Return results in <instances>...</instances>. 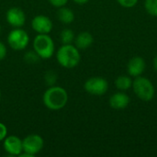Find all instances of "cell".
Segmentation results:
<instances>
[{
	"label": "cell",
	"mask_w": 157,
	"mask_h": 157,
	"mask_svg": "<svg viewBox=\"0 0 157 157\" xmlns=\"http://www.w3.org/2000/svg\"><path fill=\"white\" fill-rule=\"evenodd\" d=\"M146 63L143 57L141 56H135L132 57L127 63V73L130 76L137 77L144 74L145 71Z\"/></svg>",
	"instance_id": "11"
},
{
	"label": "cell",
	"mask_w": 157,
	"mask_h": 157,
	"mask_svg": "<svg viewBox=\"0 0 157 157\" xmlns=\"http://www.w3.org/2000/svg\"><path fill=\"white\" fill-rule=\"evenodd\" d=\"M4 149L5 151L13 156L18 155L23 152L22 140L16 135H9L4 139Z\"/></svg>",
	"instance_id": "10"
},
{
	"label": "cell",
	"mask_w": 157,
	"mask_h": 157,
	"mask_svg": "<svg viewBox=\"0 0 157 157\" xmlns=\"http://www.w3.org/2000/svg\"><path fill=\"white\" fill-rule=\"evenodd\" d=\"M7 23L14 28H21L26 22V15L24 11L19 7H11L6 14Z\"/></svg>",
	"instance_id": "9"
},
{
	"label": "cell",
	"mask_w": 157,
	"mask_h": 157,
	"mask_svg": "<svg viewBox=\"0 0 157 157\" xmlns=\"http://www.w3.org/2000/svg\"><path fill=\"white\" fill-rule=\"evenodd\" d=\"M58 63L66 69H72L77 66L81 61L79 49L73 44H63L56 52Z\"/></svg>",
	"instance_id": "2"
},
{
	"label": "cell",
	"mask_w": 157,
	"mask_h": 157,
	"mask_svg": "<svg viewBox=\"0 0 157 157\" xmlns=\"http://www.w3.org/2000/svg\"><path fill=\"white\" fill-rule=\"evenodd\" d=\"M94 42V38L88 31H82L75 38V46L79 50L89 48Z\"/></svg>",
	"instance_id": "13"
},
{
	"label": "cell",
	"mask_w": 157,
	"mask_h": 157,
	"mask_svg": "<svg viewBox=\"0 0 157 157\" xmlns=\"http://www.w3.org/2000/svg\"><path fill=\"white\" fill-rule=\"evenodd\" d=\"M8 45L15 51L24 50L29 43V36L28 32L21 28H15L7 36Z\"/></svg>",
	"instance_id": "5"
},
{
	"label": "cell",
	"mask_w": 157,
	"mask_h": 157,
	"mask_svg": "<svg viewBox=\"0 0 157 157\" xmlns=\"http://www.w3.org/2000/svg\"><path fill=\"white\" fill-rule=\"evenodd\" d=\"M132 88L136 97L145 102L151 101L155 94V89L152 81L142 75L137 76L132 80Z\"/></svg>",
	"instance_id": "3"
},
{
	"label": "cell",
	"mask_w": 157,
	"mask_h": 157,
	"mask_svg": "<svg viewBox=\"0 0 157 157\" xmlns=\"http://www.w3.org/2000/svg\"><path fill=\"white\" fill-rule=\"evenodd\" d=\"M31 27L33 30H35L38 34H49L52 28V19L44 15L35 16L31 20Z\"/></svg>",
	"instance_id": "8"
},
{
	"label": "cell",
	"mask_w": 157,
	"mask_h": 157,
	"mask_svg": "<svg viewBox=\"0 0 157 157\" xmlns=\"http://www.w3.org/2000/svg\"><path fill=\"white\" fill-rule=\"evenodd\" d=\"M85 90L93 96H102L107 93L109 89V83L102 77L94 76L87 79L84 84Z\"/></svg>",
	"instance_id": "6"
},
{
	"label": "cell",
	"mask_w": 157,
	"mask_h": 157,
	"mask_svg": "<svg viewBox=\"0 0 157 157\" xmlns=\"http://www.w3.org/2000/svg\"><path fill=\"white\" fill-rule=\"evenodd\" d=\"M120 6L125 8H132L135 6L138 3V0H117Z\"/></svg>",
	"instance_id": "20"
},
{
	"label": "cell",
	"mask_w": 157,
	"mask_h": 157,
	"mask_svg": "<svg viewBox=\"0 0 157 157\" xmlns=\"http://www.w3.org/2000/svg\"><path fill=\"white\" fill-rule=\"evenodd\" d=\"M1 96H2V95H1V91H0V101H1Z\"/></svg>",
	"instance_id": "26"
},
{
	"label": "cell",
	"mask_w": 157,
	"mask_h": 157,
	"mask_svg": "<svg viewBox=\"0 0 157 157\" xmlns=\"http://www.w3.org/2000/svg\"><path fill=\"white\" fill-rule=\"evenodd\" d=\"M115 86L120 91H127L132 86V79L129 75H120L115 80Z\"/></svg>",
	"instance_id": "15"
},
{
	"label": "cell",
	"mask_w": 157,
	"mask_h": 157,
	"mask_svg": "<svg viewBox=\"0 0 157 157\" xmlns=\"http://www.w3.org/2000/svg\"><path fill=\"white\" fill-rule=\"evenodd\" d=\"M89 0H74L75 3L78 4V5H85L88 2Z\"/></svg>",
	"instance_id": "24"
},
{
	"label": "cell",
	"mask_w": 157,
	"mask_h": 157,
	"mask_svg": "<svg viewBox=\"0 0 157 157\" xmlns=\"http://www.w3.org/2000/svg\"><path fill=\"white\" fill-rule=\"evenodd\" d=\"M33 51L40 59H50L54 53V42L49 34H38L33 40Z\"/></svg>",
	"instance_id": "4"
},
{
	"label": "cell",
	"mask_w": 157,
	"mask_h": 157,
	"mask_svg": "<svg viewBox=\"0 0 157 157\" xmlns=\"http://www.w3.org/2000/svg\"><path fill=\"white\" fill-rule=\"evenodd\" d=\"M42 101L47 109L51 110H60L63 109L68 102V93L62 86H52L44 92Z\"/></svg>",
	"instance_id": "1"
},
{
	"label": "cell",
	"mask_w": 157,
	"mask_h": 157,
	"mask_svg": "<svg viewBox=\"0 0 157 157\" xmlns=\"http://www.w3.org/2000/svg\"><path fill=\"white\" fill-rule=\"evenodd\" d=\"M0 32H1V26H0Z\"/></svg>",
	"instance_id": "27"
},
{
	"label": "cell",
	"mask_w": 157,
	"mask_h": 157,
	"mask_svg": "<svg viewBox=\"0 0 157 157\" xmlns=\"http://www.w3.org/2000/svg\"><path fill=\"white\" fill-rule=\"evenodd\" d=\"M22 145L23 152L33 157L42 150L44 146V140L39 134H30L23 139Z\"/></svg>",
	"instance_id": "7"
},
{
	"label": "cell",
	"mask_w": 157,
	"mask_h": 157,
	"mask_svg": "<svg viewBox=\"0 0 157 157\" xmlns=\"http://www.w3.org/2000/svg\"><path fill=\"white\" fill-rule=\"evenodd\" d=\"M49 2L54 7H58L59 8V7L64 6L67 4L68 0H49Z\"/></svg>",
	"instance_id": "21"
},
{
	"label": "cell",
	"mask_w": 157,
	"mask_h": 157,
	"mask_svg": "<svg viewBox=\"0 0 157 157\" xmlns=\"http://www.w3.org/2000/svg\"><path fill=\"white\" fill-rule=\"evenodd\" d=\"M7 136V128L4 123L0 122V141H4V139Z\"/></svg>",
	"instance_id": "22"
},
{
	"label": "cell",
	"mask_w": 157,
	"mask_h": 157,
	"mask_svg": "<svg viewBox=\"0 0 157 157\" xmlns=\"http://www.w3.org/2000/svg\"><path fill=\"white\" fill-rule=\"evenodd\" d=\"M40 56L34 52H26L25 56H24V60L28 63H36L40 61Z\"/></svg>",
	"instance_id": "18"
},
{
	"label": "cell",
	"mask_w": 157,
	"mask_h": 157,
	"mask_svg": "<svg viewBox=\"0 0 157 157\" xmlns=\"http://www.w3.org/2000/svg\"><path fill=\"white\" fill-rule=\"evenodd\" d=\"M153 65H154V68L155 70L157 72V54L155 55V57L154 58V61H153Z\"/></svg>",
	"instance_id": "25"
},
{
	"label": "cell",
	"mask_w": 157,
	"mask_h": 157,
	"mask_svg": "<svg viewBox=\"0 0 157 157\" xmlns=\"http://www.w3.org/2000/svg\"><path fill=\"white\" fill-rule=\"evenodd\" d=\"M63 44H72L75 41V33L71 29H63L60 34Z\"/></svg>",
	"instance_id": "16"
},
{
	"label": "cell",
	"mask_w": 157,
	"mask_h": 157,
	"mask_svg": "<svg viewBox=\"0 0 157 157\" xmlns=\"http://www.w3.org/2000/svg\"><path fill=\"white\" fill-rule=\"evenodd\" d=\"M130 97L123 91L117 92L109 98V106L114 109H124L130 104Z\"/></svg>",
	"instance_id": "12"
},
{
	"label": "cell",
	"mask_w": 157,
	"mask_h": 157,
	"mask_svg": "<svg viewBox=\"0 0 157 157\" xmlns=\"http://www.w3.org/2000/svg\"><path fill=\"white\" fill-rule=\"evenodd\" d=\"M44 79L49 86H54V84L57 81V75L54 71H48L45 74Z\"/></svg>",
	"instance_id": "19"
},
{
	"label": "cell",
	"mask_w": 157,
	"mask_h": 157,
	"mask_svg": "<svg viewBox=\"0 0 157 157\" xmlns=\"http://www.w3.org/2000/svg\"><path fill=\"white\" fill-rule=\"evenodd\" d=\"M57 18L63 24H70L75 20V14L69 7L62 6L57 11Z\"/></svg>",
	"instance_id": "14"
},
{
	"label": "cell",
	"mask_w": 157,
	"mask_h": 157,
	"mask_svg": "<svg viewBox=\"0 0 157 157\" xmlns=\"http://www.w3.org/2000/svg\"><path fill=\"white\" fill-rule=\"evenodd\" d=\"M144 8L150 16L157 17V0H144Z\"/></svg>",
	"instance_id": "17"
},
{
	"label": "cell",
	"mask_w": 157,
	"mask_h": 157,
	"mask_svg": "<svg viewBox=\"0 0 157 157\" xmlns=\"http://www.w3.org/2000/svg\"><path fill=\"white\" fill-rule=\"evenodd\" d=\"M6 53H7V50H6V45L2 41H0V61L6 58Z\"/></svg>",
	"instance_id": "23"
}]
</instances>
